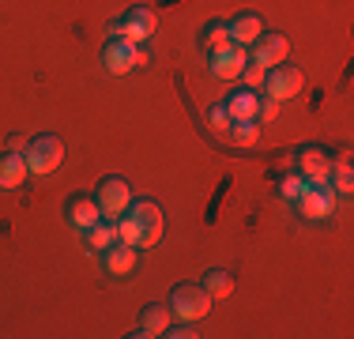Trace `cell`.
<instances>
[{
	"instance_id": "cell-9",
	"label": "cell",
	"mask_w": 354,
	"mask_h": 339,
	"mask_svg": "<svg viewBox=\"0 0 354 339\" xmlns=\"http://www.w3.org/2000/svg\"><path fill=\"white\" fill-rule=\"evenodd\" d=\"M286 53H290V42H286V34H279V30H264L257 42H252V61H257L260 68L283 64Z\"/></svg>"
},
{
	"instance_id": "cell-28",
	"label": "cell",
	"mask_w": 354,
	"mask_h": 339,
	"mask_svg": "<svg viewBox=\"0 0 354 339\" xmlns=\"http://www.w3.org/2000/svg\"><path fill=\"white\" fill-rule=\"evenodd\" d=\"M23 147H27V136H19V132L8 136V151H23Z\"/></svg>"
},
{
	"instance_id": "cell-25",
	"label": "cell",
	"mask_w": 354,
	"mask_h": 339,
	"mask_svg": "<svg viewBox=\"0 0 354 339\" xmlns=\"http://www.w3.org/2000/svg\"><path fill=\"white\" fill-rule=\"evenodd\" d=\"M275 117H279V102L264 95V98L257 102V113H252V121H275Z\"/></svg>"
},
{
	"instance_id": "cell-5",
	"label": "cell",
	"mask_w": 354,
	"mask_h": 339,
	"mask_svg": "<svg viewBox=\"0 0 354 339\" xmlns=\"http://www.w3.org/2000/svg\"><path fill=\"white\" fill-rule=\"evenodd\" d=\"M301 68H294V64H275V68H268L264 72V95L268 98H275V102H286V98H294V95H301Z\"/></svg>"
},
{
	"instance_id": "cell-27",
	"label": "cell",
	"mask_w": 354,
	"mask_h": 339,
	"mask_svg": "<svg viewBox=\"0 0 354 339\" xmlns=\"http://www.w3.org/2000/svg\"><path fill=\"white\" fill-rule=\"evenodd\" d=\"M162 336H170V339H196L200 332L192 328V320H181V324H170Z\"/></svg>"
},
{
	"instance_id": "cell-23",
	"label": "cell",
	"mask_w": 354,
	"mask_h": 339,
	"mask_svg": "<svg viewBox=\"0 0 354 339\" xmlns=\"http://www.w3.org/2000/svg\"><path fill=\"white\" fill-rule=\"evenodd\" d=\"M264 72H268V68H260L257 61H249L245 68H241V83H245L249 91H260V87H264Z\"/></svg>"
},
{
	"instance_id": "cell-20",
	"label": "cell",
	"mask_w": 354,
	"mask_h": 339,
	"mask_svg": "<svg viewBox=\"0 0 354 339\" xmlns=\"http://www.w3.org/2000/svg\"><path fill=\"white\" fill-rule=\"evenodd\" d=\"M226 42H230V34H226V23H207L204 34H200V46L212 49V53H215V49H223Z\"/></svg>"
},
{
	"instance_id": "cell-7",
	"label": "cell",
	"mask_w": 354,
	"mask_h": 339,
	"mask_svg": "<svg viewBox=\"0 0 354 339\" xmlns=\"http://www.w3.org/2000/svg\"><path fill=\"white\" fill-rule=\"evenodd\" d=\"M102 64H106V72L124 75V72H132V68L147 64V53H143L140 46H132V42H124V38H109L106 49H102Z\"/></svg>"
},
{
	"instance_id": "cell-3",
	"label": "cell",
	"mask_w": 354,
	"mask_h": 339,
	"mask_svg": "<svg viewBox=\"0 0 354 339\" xmlns=\"http://www.w3.org/2000/svg\"><path fill=\"white\" fill-rule=\"evenodd\" d=\"M23 158H27V174H53L64 163V143L57 136H35L23 147Z\"/></svg>"
},
{
	"instance_id": "cell-8",
	"label": "cell",
	"mask_w": 354,
	"mask_h": 339,
	"mask_svg": "<svg viewBox=\"0 0 354 339\" xmlns=\"http://www.w3.org/2000/svg\"><path fill=\"white\" fill-rule=\"evenodd\" d=\"M155 27H158V15L151 12V8H129V12H124V19L117 23V38L140 46V42H147L151 34H155Z\"/></svg>"
},
{
	"instance_id": "cell-12",
	"label": "cell",
	"mask_w": 354,
	"mask_h": 339,
	"mask_svg": "<svg viewBox=\"0 0 354 339\" xmlns=\"http://www.w3.org/2000/svg\"><path fill=\"white\" fill-rule=\"evenodd\" d=\"M226 34H230L234 46H252V42L264 34V19H260L257 12H245V15H238V19L226 23Z\"/></svg>"
},
{
	"instance_id": "cell-17",
	"label": "cell",
	"mask_w": 354,
	"mask_h": 339,
	"mask_svg": "<svg viewBox=\"0 0 354 339\" xmlns=\"http://www.w3.org/2000/svg\"><path fill=\"white\" fill-rule=\"evenodd\" d=\"M257 91H234L230 98H226V113H230V121H249L252 113H257Z\"/></svg>"
},
{
	"instance_id": "cell-16",
	"label": "cell",
	"mask_w": 354,
	"mask_h": 339,
	"mask_svg": "<svg viewBox=\"0 0 354 339\" xmlns=\"http://www.w3.org/2000/svg\"><path fill=\"white\" fill-rule=\"evenodd\" d=\"M298 170H301V177H309V181H317V177H332V158H328L320 147H306L298 155Z\"/></svg>"
},
{
	"instance_id": "cell-21",
	"label": "cell",
	"mask_w": 354,
	"mask_h": 339,
	"mask_svg": "<svg viewBox=\"0 0 354 339\" xmlns=\"http://www.w3.org/2000/svg\"><path fill=\"white\" fill-rule=\"evenodd\" d=\"M234 143H241V147H252V143H257V136H260V121H234Z\"/></svg>"
},
{
	"instance_id": "cell-13",
	"label": "cell",
	"mask_w": 354,
	"mask_h": 339,
	"mask_svg": "<svg viewBox=\"0 0 354 339\" xmlns=\"http://www.w3.org/2000/svg\"><path fill=\"white\" fill-rule=\"evenodd\" d=\"M102 264H106L109 275H129V271L136 268V245L113 241V245L102 253Z\"/></svg>"
},
{
	"instance_id": "cell-22",
	"label": "cell",
	"mask_w": 354,
	"mask_h": 339,
	"mask_svg": "<svg viewBox=\"0 0 354 339\" xmlns=\"http://www.w3.org/2000/svg\"><path fill=\"white\" fill-rule=\"evenodd\" d=\"M354 181H351V155L343 151L339 158H335V192H351Z\"/></svg>"
},
{
	"instance_id": "cell-26",
	"label": "cell",
	"mask_w": 354,
	"mask_h": 339,
	"mask_svg": "<svg viewBox=\"0 0 354 339\" xmlns=\"http://www.w3.org/2000/svg\"><path fill=\"white\" fill-rule=\"evenodd\" d=\"M207 125H212L215 132H226L234 121H230V113H226V106H212L207 109Z\"/></svg>"
},
{
	"instance_id": "cell-18",
	"label": "cell",
	"mask_w": 354,
	"mask_h": 339,
	"mask_svg": "<svg viewBox=\"0 0 354 339\" xmlns=\"http://www.w3.org/2000/svg\"><path fill=\"white\" fill-rule=\"evenodd\" d=\"M204 286L207 294H212V298L218 302V298H230L234 294V279H230V271H223V268H212V271H204Z\"/></svg>"
},
{
	"instance_id": "cell-19",
	"label": "cell",
	"mask_w": 354,
	"mask_h": 339,
	"mask_svg": "<svg viewBox=\"0 0 354 339\" xmlns=\"http://www.w3.org/2000/svg\"><path fill=\"white\" fill-rule=\"evenodd\" d=\"M113 241H117V223H109V219H98V223L87 230V245L98 249V253H106Z\"/></svg>"
},
{
	"instance_id": "cell-11",
	"label": "cell",
	"mask_w": 354,
	"mask_h": 339,
	"mask_svg": "<svg viewBox=\"0 0 354 339\" xmlns=\"http://www.w3.org/2000/svg\"><path fill=\"white\" fill-rule=\"evenodd\" d=\"M64 215H68L72 226L91 230V226L102 219V211H98V200H95V196H87V192H72V196L64 200Z\"/></svg>"
},
{
	"instance_id": "cell-24",
	"label": "cell",
	"mask_w": 354,
	"mask_h": 339,
	"mask_svg": "<svg viewBox=\"0 0 354 339\" xmlns=\"http://www.w3.org/2000/svg\"><path fill=\"white\" fill-rule=\"evenodd\" d=\"M306 185H309V181H301V174H290V177H283L279 192H283L286 200H298L301 192H306Z\"/></svg>"
},
{
	"instance_id": "cell-2",
	"label": "cell",
	"mask_w": 354,
	"mask_h": 339,
	"mask_svg": "<svg viewBox=\"0 0 354 339\" xmlns=\"http://www.w3.org/2000/svg\"><path fill=\"white\" fill-rule=\"evenodd\" d=\"M212 294L204 291L200 283H177L170 291V313L177 320H200L212 313Z\"/></svg>"
},
{
	"instance_id": "cell-15",
	"label": "cell",
	"mask_w": 354,
	"mask_h": 339,
	"mask_svg": "<svg viewBox=\"0 0 354 339\" xmlns=\"http://www.w3.org/2000/svg\"><path fill=\"white\" fill-rule=\"evenodd\" d=\"M170 320H174V313H170V305H147V309L140 313V332H132V336H162L166 328H170Z\"/></svg>"
},
{
	"instance_id": "cell-4",
	"label": "cell",
	"mask_w": 354,
	"mask_h": 339,
	"mask_svg": "<svg viewBox=\"0 0 354 339\" xmlns=\"http://www.w3.org/2000/svg\"><path fill=\"white\" fill-rule=\"evenodd\" d=\"M95 200H98V211H102V219H109V223H117V219H121V211L132 203L129 181H124V177H117V174L102 177V181H98Z\"/></svg>"
},
{
	"instance_id": "cell-10",
	"label": "cell",
	"mask_w": 354,
	"mask_h": 339,
	"mask_svg": "<svg viewBox=\"0 0 354 339\" xmlns=\"http://www.w3.org/2000/svg\"><path fill=\"white\" fill-rule=\"evenodd\" d=\"M212 75L215 80H238L241 75V68L249 64V53H245V46H234V42H226L223 49H215L212 53Z\"/></svg>"
},
{
	"instance_id": "cell-14",
	"label": "cell",
	"mask_w": 354,
	"mask_h": 339,
	"mask_svg": "<svg viewBox=\"0 0 354 339\" xmlns=\"http://www.w3.org/2000/svg\"><path fill=\"white\" fill-rule=\"evenodd\" d=\"M27 181V158L23 151H4L0 155V189H15Z\"/></svg>"
},
{
	"instance_id": "cell-6",
	"label": "cell",
	"mask_w": 354,
	"mask_h": 339,
	"mask_svg": "<svg viewBox=\"0 0 354 339\" xmlns=\"http://www.w3.org/2000/svg\"><path fill=\"white\" fill-rule=\"evenodd\" d=\"M298 208L306 219H324L335 211V185L328 177H317V181L306 185V192L298 196Z\"/></svg>"
},
{
	"instance_id": "cell-1",
	"label": "cell",
	"mask_w": 354,
	"mask_h": 339,
	"mask_svg": "<svg viewBox=\"0 0 354 339\" xmlns=\"http://www.w3.org/2000/svg\"><path fill=\"white\" fill-rule=\"evenodd\" d=\"M158 237H162V208L155 200H132L117 219V241L151 249Z\"/></svg>"
}]
</instances>
